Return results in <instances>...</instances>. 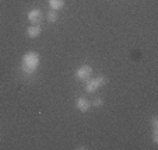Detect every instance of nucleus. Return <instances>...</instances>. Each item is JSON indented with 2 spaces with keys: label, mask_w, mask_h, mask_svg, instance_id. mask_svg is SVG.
<instances>
[{
  "label": "nucleus",
  "mask_w": 158,
  "mask_h": 150,
  "mask_svg": "<svg viewBox=\"0 0 158 150\" xmlns=\"http://www.w3.org/2000/svg\"><path fill=\"white\" fill-rule=\"evenodd\" d=\"M49 6H51L52 10L59 11L64 7V0H49Z\"/></svg>",
  "instance_id": "7"
},
{
  "label": "nucleus",
  "mask_w": 158,
  "mask_h": 150,
  "mask_svg": "<svg viewBox=\"0 0 158 150\" xmlns=\"http://www.w3.org/2000/svg\"><path fill=\"white\" fill-rule=\"evenodd\" d=\"M46 20H48L49 23H56L57 21V11H55V10L48 11V14H46Z\"/></svg>",
  "instance_id": "8"
},
{
  "label": "nucleus",
  "mask_w": 158,
  "mask_h": 150,
  "mask_svg": "<svg viewBox=\"0 0 158 150\" xmlns=\"http://www.w3.org/2000/svg\"><path fill=\"white\" fill-rule=\"evenodd\" d=\"M39 66V55L36 52H27L21 60V67L27 75H32Z\"/></svg>",
  "instance_id": "1"
},
{
  "label": "nucleus",
  "mask_w": 158,
  "mask_h": 150,
  "mask_svg": "<svg viewBox=\"0 0 158 150\" xmlns=\"http://www.w3.org/2000/svg\"><path fill=\"white\" fill-rule=\"evenodd\" d=\"M152 142L158 143V129H154V132H152Z\"/></svg>",
  "instance_id": "10"
},
{
  "label": "nucleus",
  "mask_w": 158,
  "mask_h": 150,
  "mask_svg": "<svg viewBox=\"0 0 158 150\" xmlns=\"http://www.w3.org/2000/svg\"><path fill=\"white\" fill-rule=\"evenodd\" d=\"M108 83V79L105 76H98L95 79H88L85 83V91L87 93H95L99 87L105 86Z\"/></svg>",
  "instance_id": "2"
},
{
  "label": "nucleus",
  "mask_w": 158,
  "mask_h": 150,
  "mask_svg": "<svg viewBox=\"0 0 158 150\" xmlns=\"http://www.w3.org/2000/svg\"><path fill=\"white\" fill-rule=\"evenodd\" d=\"M41 32H42V30H41V27H39V24H32L27 28V35L30 36V38H38V36L41 35Z\"/></svg>",
  "instance_id": "6"
},
{
  "label": "nucleus",
  "mask_w": 158,
  "mask_h": 150,
  "mask_svg": "<svg viewBox=\"0 0 158 150\" xmlns=\"http://www.w3.org/2000/svg\"><path fill=\"white\" fill-rule=\"evenodd\" d=\"M151 125H152V128H154V129H158V118H157V117L152 118Z\"/></svg>",
  "instance_id": "11"
},
{
  "label": "nucleus",
  "mask_w": 158,
  "mask_h": 150,
  "mask_svg": "<svg viewBox=\"0 0 158 150\" xmlns=\"http://www.w3.org/2000/svg\"><path fill=\"white\" fill-rule=\"evenodd\" d=\"M91 105H93V107H97V108H99V107L104 105V100H102L101 97H95V98L91 101Z\"/></svg>",
  "instance_id": "9"
},
{
  "label": "nucleus",
  "mask_w": 158,
  "mask_h": 150,
  "mask_svg": "<svg viewBox=\"0 0 158 150\" xmlns=\"http://www.w3.org/2000/svg\"><path fill=\"white\" fill-rule=\"evenodd\" d=\"M89 107H91V101L87 100L85 97H78L76 100V108L80 112H87L89 109Z\"/></svg>",
  "instance_id": "5"
},
{
  "label": "nucleus",
  "mask_w": 158,
  "mask_h": 150,
  "mask_svg": "<svg viewBox=\"0 0 158 150\" xmlns=\"http://www.w3.org/2000/svg\"><path fill=\"white\" fill-rule=\"evenodd\" d=\"M93 75V67L89 65H81L80 67H77L76 70V79L80 81H87Z\"/></svg>",
  "instance_id": "3"
},
{
  "label": "nucleus",
  "mask_w": 158,
  "mask_h": 150,
  "mask_svg": "<svg viewBox=\"0 0 158 150\" xmlns=\"http://www.w3.org/2000/svg\"><path fill=\"white\" fill-rule=\"evenodd\" d=\"M28 21L30 23H32V24H39L42 21V18H44V14H42V11L39 9H32L31 11H28Z\"/></svg>",
  "instance_id": "4"
}]
</instances>
